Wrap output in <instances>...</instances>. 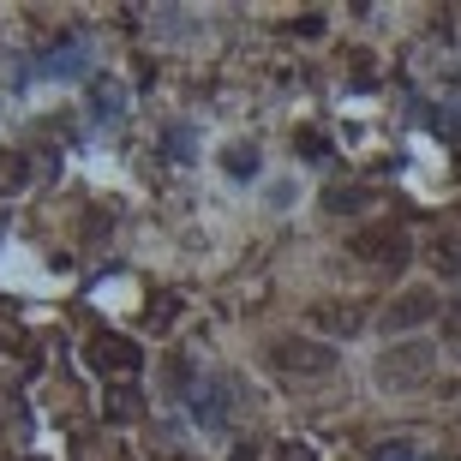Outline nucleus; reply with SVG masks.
<instances>
[{"label": "nucleus", "mask_w": 461, "mask_h": 461, "mask_svg": "<svg viewBox=\"0 0 461 461\" xmlns=\"http://www.w3.org/2000/svg\"><path fill=\"white\" fill-rule=\"evenodd\" d=\"M270 366L282 377H330L336 372V348L306 342V336H282V342H270Z\"/></svg>", "instance_id": "f257e3e1"}, {"label": "nucleus", "mask_w": 461, "mask_h": 461, "mask_svg": "<svg viewBox=\"0 0 461 461\" xmlns=\"http://www.w3.org/2000/svg\"><path fill=\"white\" fill-rule=\"evenodd\" d=\"M234 461H258V456H252V444H246V449H240V456H234Z\"/></svg>", "instance_id": "6ab92c4d"}, {"label": "nucleus", "mask_w": 461, "mask_h": 461, "mask_svg": "<svg viewBox=\"0 0 461 461\" xmlns=\"http://www.w3.org/2000/svg\"><path fill=\"white\" fill-rule=\"evenodd\" d=\"M222 377H216V384H204V390L192 395V413H198V420H204V426H228V408H222Z\"/></svg>", "instance_id": "0eeeda50"}, {"label": "nucleus", "mask_w": 461, "mask_h": 461, "mask_svg": "<svg viewBox=\"0 0 461 461\" xmlns=\"http://www.w3.org/2000/svg\"><path fill=\"white\" fill-rule=\"evenodd\" d=\"M228 174H234V180H252L258 174V150L252 144H234V150H228Z\"/></svg>", "instance_id": "9b49d317"}, {"label": "nucleus", "mask_w": 461, "mask_h": 461, "mask_svg": "<svg viewBox=\"0 0 461 461\" xmlns=\"http://www.w3.org/2000/svg\"><path fill=\"white\" fill-rule=\"evenodd\" d=\"M312 324L330 330V336H359L366 312H359V306H342V300H330V306H312Z\"/></svg>", "instance_id": "423d86ee"}, {"label": "nucleus", "mask_w": 461, "mask_h": 461, "mask_svg": "<svg viewBox=\"0 0 461 461\" xmlns=\"http://www.w3.org/2000/svg\"><path fill=\"white\" fill-rule=\"evenodd\" d=\"M354 258H366V264H377V270H395V264H408L413 258V240L402 222H372V228H359L354 246H348Z\"/></svg>", "instance_id": "7ed1b4c3"}, {"label": "nucleus", "mask_w": 461, "mask_h": 461, "mask_svg": "<svg viewBox=\"0 0 461 461\" xmlns=\"http://www.w3.org/2000/svg\"><path fill=\"white\" fill-rule=\"evenodd\" d=\"M294 31H300V36H318V31H324V13H300V18H294Z\"/></svg>", "instance_id": "2eb2a0df"}, {"label": "nucleus", "mask_w": 461, "mask_h": 461, "mask_svg": "<svg viewBox=\"0 0 461 461\" xmlns=\"http://www.w3.org/2000/svg\"><path fill=\"white\" fill-rule=\"evenodd\" d=\"M108 420H138V395L132 390H108Z\"/></svg>", "instance_id": "ddd939ff"}, {"label": "nucleus", "mask_w": 461, "mask_h": 461, "mask_svg": "<svg viewBox=\"0 0 461 461\" xmlns=\"http://www.w3.org/2000/svg\"><path fill=\"white\" fill-rule=\"evenodd\" d=\"M431 366H438V348L426 342H395L390 354L377 359V384L384 390H413V384H426Z\"/></svg>", "instance_id": "f03ea898"}, {"label": "nucleus", "mask_w": 461, "mask_h": 461, "mask_svg": "<svg viewBox=\"0 0 461 461\" xmlns=\"http://www.w3.org/2000/svg\"><path fill=\"white\" fill-rule=\"evenodd\" d=\"M85 359H90V372H103V377H132L138 366H144L138 342L132 336H114V330H96L85 342Z\"/></svg>", "instance_id": "20e7f679"}, {"label": "nucleus", "mask_w": 461, "mask_h": 461, "mask_svg": "<svg viewBox=\"0 0 461 461\" xmlns=\"http://www.w3.org/2000/svg\"><path fill=\"white\" fill-rule=\"evenodd\" d=\"M444 132H449V138H456V144H461V120H449V126H444Z\"/></svg>", "instance_id": "a211bd4d"}, {"label": "nucleus", "mask_w": 461, "mask_h": 461, "mask_svg": "<svg viewBox=\"0 0 461 461\" xmlns=\"http://www.w3.org/2000/svg\"><path fill=\"white\" fill-rule=\"evenodd\" d=\"M324 204H330V210H336V216H342V210H354V204H366V192H359V186H330V192H324Z\"/></svg>", "instance_id": "f8f14e48"}, {"label": "nucleus", "mask_w": 461, "mask_h": 461, "mask_svg": "<svg viewBox=\"0 0 461 461\" xmlns=\"http://www.w3.org/2000/svg\"><path fill=\"white\" fill-rule=\"evenodd\" d=\"M377 461H408V444H384V456Z\"/></svg>", "instance_id": "f3484780"}, {"label": "nucleus", "mask_w": 461, "mask_h": 461, "mask_svg": "<svg viewBox=\"0 0 461 461\" xmlns=\"http://www.w3.org/2000/svg\"><path fill=\"white\" fill-rule=\"evenodd\" d=\"M282 461H318V456H312L306 444H282Z\"/></svg>", "instance_id": "dca6fc26"}, {"label": "nucleus", "mask_w": 461, "mask_h": 461, "mask_svg": "<svg viewBox=\"0 0 461 461\" xmlns=\"http://www.w3.org/2000/svg\"><path fill=\"white\" fill-rule=\"evenodd\" d=\"M426 318H438V294L431 288H408L384 306V330H413V324H426Z\"/></svg>", "instance_id": "39448f33"}, {"label": "nucleus", "mask_w": 461, "mask_h": 461, "mask_svg": "<svg viewBox=\"0 0 461 461\" xmlns=\"http://www.w3.org/2000/svg\"><path fill=\"white\" fill-rule=\"evenodd\" d=\"M90 96H96V114H103V120H114L120 108H126V90H120L114 78H96V90H90Z\"/></svg>", "instance_id": "9d476101"}, {"label": "nucleus", "mask_w": 461, "mask_h": 461, "mask_svg": "<svg viewBox=\"0 0 461 461\" xmlns=\"http://www.w3.org/2000/svg\"><path fill=\"white\" fill-rule=\"evenodd\" d=\"M85 67V49H78V42H67V49H54V54H42V78H72V72Z\"/></svg>", "instance_id": "6e6552de"}, {"label": "nucleus", "mask_w": 461, "mask_h": 461, "mask_svg": "<svg viewBox=\"0 0 461 461\" xmlns=\"http://www.w3.org/2000/svg\"><path fill=\"white\" fill-rule=\"evenodd\" d=\"M438 264H444V270H461V240H456V234L438 240Z\"/></svg>", "instance_id": "4468645a"}, {"label": "nucleus", "mask_w": 461, "mask_h": 461, "mask_svg": "<svg viewBox=\"0 0 461 461\" xmlns=\"http://www.w3.org/2000/svg\"><path fill=\"white\" fill-rule=\"evenodd\" d=\"M0 348H6V336H0Z\"/></svg>", "instance_id": "aec40b11"}, {"label": "nucleus", "mask_w": 461, "mask_h": 461, "mask_svg": "<svg viewBox=\"0 0 461 461\" xmlns=\"http://www.w3.org/2000/svg\"><path fill=\"white\" fill-rule=\"evenodd\" d=\"M24 180H31V156L0 150V192H24Z\"/></svg>", "instance_id": "1a4fd4ad"}]
</instances>
